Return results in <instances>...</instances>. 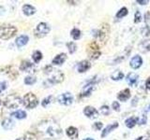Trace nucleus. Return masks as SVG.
<instances>
[{
	"mask_svg": "<svg viewBox=\"0 0 150 140\" xmlns=\"http://www.w3.org/2000/svg\"><path fill=\"white\" fill-rule=\"evenodd\" d=\"M52 75L46 81L44 82L45 87H51L52 85L56 84V83H60L63 81L64 79V75L62 72L59 70H54L52 72Z\"/></svg>",
	"mask_w": 150,
	"mask_h": 140,
	"instance_id": "20e7f679",
	"label": "nucleus"
},
{
	"mask_svg": "<svg viewBox=\"0 0 150 140\" xmlns=\"http://www.w3.org/2000/svg\"><path fill=\"white\" fill-rule=\"evenodd\" d=\"M127 14V7H122V9H120L119 11H117V13H116V18H123V17H125L126 15Z\"/></svg>",
	"mask_w": 150,
	"mask_h": 140,
	"instance_id": "cd10ccee",
	"label": "nucleus"
},
{
	"mask_svg": "<svg viewBox=\"0 0 150 140\" xmlns=\"http://www.w3.org/2000/svg\"><path fill=\"white\" fill-rule=\"evenodd\" d=\"M90 67H91V64H90L88 61H82L78 64L77 66V69H78V72H80V73H84V72L87 71Z\"/></svg>",
	"mask_w": 150,
	"mask_h": 140,
	"instance_id": "ddd939ff",
	"label": "nucleus"
},
{
	"mask_svg": "<svg viewBox=\"0 0 150 140\" xmlns=\"http://www.w3.org/2000/svg\"><path fill=\"white\" fill-rule=\"evenodd\" d=\"M130 97V91L129 89L122 90L121 92H119V93L117 94L118 100L119 101H122V102L127 101Z\"/></svg>",
	"mask_w": 150,
	"mask_h": 140,
	"instance_id": "4468645a",
	"label": "nucleus"
},
{
	"mask_svg": "<svg viewBox=\"0 0 150 140\" xmlns=\"http://www.w3.org/2000/svg\"><path fill=\"white\" fill-rule=\"evenodd\" d=\"M32 59L35 63H39L41 59H42V53L40 51H36L32 55Z\"/></svg>",
	"mask_w": 150,
	"mask_h": 140,
	"instance_id": "a878e982",
	"label": "nucleus"
},
{
	"mask_svg": "<svg viewBox=\"0 0 150 140\" xmlns=\"http://www.w3.org/2000/svg\"><path fill=\"white\" fill-rule=\"evenodd\" d=\"M52 95L48 96V97H46V98H44L43 101H42V103H41V105H42V107H43V108H46L47 106L51 103V100H52Z\"/></svg>",
	"mask_w": 150,
	"mask_h": 140,
	"instance_id": "2f4dec72",
	"label": "nucleus"
},
{
	"mask_svg": "<svg viewBox=\"0 0 150 140\" xmlns=\"http://www.w3.org/2000/svg\"><path fill=\"white\" fill-rule=\"evenodd\" d=\"M145 88L147 90H150V77L146 79V81H145Z\"/></svg>",
	"mask_w": 150,
	"mask_h": 140,
	"instance_id": "a19ab883",
	"label": "nucleus"
},
{
	"mask_svg": "<svg viewBox=\"0 0 150 140\" xmlns=\"http://www.w3.org/2000/svg\"><path fill=\"white\" fill-rule=\"evenodd\" d=\"M97 37H99V39L101 44H106L109 39V37H110V26H109V24H102L100 30L97 33Z\"/></svg>",
	"mask_w": 150,
	"mask_h": 140,
	"instance_id": "39448f33",
	"label": "nucleus"
},
{
	"mask_svg": "<svg viewBox=\"0 0 150 140\" xmlns=\"http://www.w3.org/2000/svg\"><path fill=\"white\" fill-rule=\"evenodd\" d=\"M22 100L20 96H18L17 94H10V95L7 96V98L4 101V106L7 108L12 109V108H17L19 106L21 105Z\"/></svg>",
	"mask_w": 150,
	"mask_h": 140,
	"instance_id": "7ed1b4c3",
	"label": "nucleus"
},
{
	"mask_svg": "<svg viewBox=\"0 0 150 140\" xmlns=\"http://www.w3.org/2000/svg\"><path fill=\"white\" fill-rule=\"evenodd\" d=\"M38 104H39V101H38V98L34 93H26L24 97V105L25 108H36Z\"/></svg>",
	"mask_w": 150,
	"mask_h": 140,
	"instance_id": "423d86ee",
	"label": "nucleus"
},
{
	"mask_svg": "<svg viewBox=\"0 0 150 140\" xmlns=\"http://www.w3.org/2000/svg\"><path fill=\"white\" fill-rule=\"evenodd\" d=\"M139 48L142 52H146L150 51V40H144L139 45Z\"/></svg>",
	"mask_w": 150,
	"mask_h": 140,
	"instance_id": "4be33fe9",
	"label": "nucleus"
},
{
	"mask_svg": "<svg viewBox=\"0 0 150 140\" xmlns=\"http://www.w3.org/2000/svg\"><path fill=\"white\" fill-rule=\"evenodd\" d=\"M145 122H146V116H145V115H142V119H139V124H145Z\"/></svg>",
	"mask_w": 150,
	"mask_h": 140,
	"instance_id": "ea45409f",
	"label": "nucleus"
},
{
	"mask_svg": "<svg viewBox=\"0 0 150 140\" xmlns=\"http://www.w3.org/2000/svg\"><path fill=\"white\" fill-rule=\"evenodd\" d=\"M125 123L127 128H133L135 126V124L137 123V119L134 118V117H130V118L126 120Z\"/></svg>",
	"mask_w": 150,
	"mask_h": 140,
	"instance_id": "b1692460",
	"label": "nucleus"
},
{
	"mask_svg": "<svg viewBox=\"0 0 150 140\" xmlns=\"http://www.w3.org/2000/svg\"><path fill=\"white\" fill-rule=\"evenodd\" d=\"M84 140H94V139H92V138L88 137V138H85V139H84Z\"/></svg>",
	"mask_w": 150,
	"mask_h": 140,
	"instance_id": "c03bdc74",
	"label": "nucleus"
},
{
	"mask_svg": "<svg viewBox=\"0 0 150 140\" xmlns=\"http://www.w3.org/2000/svg\"><path fill=\"white\" fill-rule=\"evenodd\" d=\"M145 22L146 24H150V11H147V12L145 14Z\"/></svg>",
	"mask_w": 150,
	"mask_h": 140,
	"instance_id": "e433bc0d",
	"label": "nucleus"
},
{
	"mask_svg": "<svg viewBox=\"0 0 150 140\" xmlns=\"http://www.w3.org/2000/svg\"><path fill=\"white\" fill-rule=\"evenodd\" d=\"M22 11L26 16H31L36 12V9L31 5H25L22 7Z\"/></svg>",
	"mask_w": 150,
	"mask_h": 140,
	"instance_id": "6ab92c4d",
	"label": "nucleus"
},
{
	"mask_svg": "<svg viewBox=\"0 0 150 140\" xmlns=\"http://www.w3.org/2000/svg\"><path fill=\"white\" fill-rule=\"evenodd\" d=\"M138 78H139V76L135 73H130L127 76V81L130 86H133L136 84V82L138 81Z\"/></svg>",
	"mask_w": 150,
	"mask_h": 140,
	"instance_id": "f3484780",
	"label": "nucleus"
},
{
	"mask_svg": "<svg viewBox=\"0 0 150 140\" xmlns=\"http://www.w3.org/2000/svg\"><path fill=\"white\" fill-rule=\"evenodd\" d=\"M142 34L144 37H150V28L149 26H145V27H144L142 29Z\"/></svg>",
	"mask_w": 150,
	"mask_h": 140,
	"instance_id": "f704fd0d",
	"label": "nucleus"
},
{
	"mask_svg": "<svg viewBox=\"0 0 150 140\" xmlns=\"http://www.w3.org/2000/svg\"><path fill=\"white\" fill-rule=\"evenodd\" d=\"M25 140H38L37 137L34 134L32 133H26L25 134Z\"/></svg>",
	"mask_w": 150,
	"mask_h": 140,
	"instance_id": "72a5a7b5",
	"label": "nucleus"
},
{
	"mask_svg": "<svg viewBox=\"0 0 150 140\" xmlns=\"http://www.w3.org/2000/svg\"><path fill=\"white\" fill-rule=\"evenodd\" d=\"M2 127L5 130H11L14 127V122L11 119L7 118L2 122Z\"/></svg>",
	"mask_w": 150,
	"mask_h": 140,
	"instance_id": "a211bd4d",
	"label": "nucleus"
},
{
	"mask_svg": "<svg viewBox=\"0 0 150 140\" xmlns=\"http://www.w3.org/2000/svg\"><path fill=\"white\" fill-rule=\"evenodd\" d=\"M67 59V55L66 53H60L58 55H56L55 57L52 60V65H55V66H60L66 61Z\"/></svg>",
	"mask_w": 150,
	"mask_h": 140,
	"instance_id": "2eb2a0df",
	"label": "nucleus"
},
{
	"mask_svg": "<svg viewBox=\"0 0 150 140\" xmlns=\"http://www.w3.org/2000/svg\"><path fill=\"white\" fill-rule=\"evenodd\" d=\"M36 82V78L35 77H32V76H28L25 78V83L27 85H32L34 83Z\"/></svg>",
	"mask_w": 150,
	"mask_h": 140,
	"instance_id": "c756f323",
	"label": "nucleus"
},
{
	"mask_svg": "<svg viewBox=\"0 0 150 140\" xmlns=\"http://www.w3.org/2000/svg\"><path fill=\"white\" fill-rule=\"evenodd\" d=\"M136 140H148V137H138Z\"/></svg>",
	"mask_w": 150,
	"mask_h": 140,
	"instance_id": "37998d69",
	"label": "nucleus"
},
{
	"mask_svg": "<svg viewBox=\"0 0 150 140\" xmlns=\"http://www.w3.org/2000/svg\"><path fill=\"white\" fill-rule=\"evenodd\" d=\"M0 105H1V100H0Z\"/></svg>",
	"mask_w": 150,
	"mask_h": 140,
	"instance_id": "49530a36",
	"label": "nucleus"
},
{
	"mask_svg": "<svg viewBox=\"0 0 150 140\" xmlns=\"http://www.w3.org/2000/svg\"><path fill=\"white\" fill-rule=\"evenodd\" d=\"M67 135L68 137H70V138H76L78 137V130L75 127L70 126L67 129Z\"/></svg>",
	"mask_w": 150,
	"mask_h": 140,
	"instance_id": "412c9836",
	"label": "nucleus"
},
{
	"mask_svg": "<svg viewBox=\"0 0 150 140\" xmlns=\"http://www.w3.org/2000/svg\"><path fill=\"white\" fill-rule=\"evenodd\" d=\"M67 47L68 49H69V51H70V53H74L75 51H76L77 50V46H76V44H75L74 42H69V43H67Z\"/></svg>",
	"mask_w": 150,
	"mask_h": 140,
	"instance_id": "c85d7f7f",
	"label": "nucleus"
},
{
	"mask_svg": "<svg viewBox=\"0 0 150 140\" xmlns=\"http://www.w3.org/2000/svg\"><path fill=\"white\" fill-rule=\"evenodd\" d=\"M28 42V37L27 36H20L18 37V39H16V45L18 47H22L25 46V45Z\"/></svg>",
	"mask_w": 150,
	"mask_h": 140,
	"instance_id": "aec40b11",
	"label": "nucleus"
},
{
	"mask_svg": "<svg viewBox=\"0 0 150 140\" xmlns=\"http://www.w3.org/2000/svg\"><path fill=\"white\" fill-rule=\"evenodd\" d=\"M112 108H114V110H115V111H119V110H120V105H119V103H117L116 101H115L114 103H112Z\"/></svg>",
	"mask_w": 150,
	"mask_h": 140,
	"instance_id": "c9c22d12",
	"label": "nucleus"
},
{
	"mask_svg": "<svg viewBox=\"0 0 150 140\" xmlns=\"http://www.w3.org/2000/svg\"><path fill=\"white\" fill-rule=\"evenodd\" d=\"M70 35H71V37H72L73 39L77 40V39H79L81 37V31L79 29H77V28H74V29L71 30Z\"/></svg>",
	"mask_w": 150,
	"mask_h": 140,
	"instance_id": "bb28decb",
	"label": "nucleus"
},
{
	"mask_svg": "<svg viewBox=\"0 0 150 140\" xmlns=\"http://www.w3.org/2000/svg\"><path fill=\"white\" fill-rule=\"evenodd\" d=\"M100 112L104 116H108L110 114V108H109V107H107V106H102V107L100 108Z\"/></svg>",
	"mask_w": 150,
	"mask_h": 140,
	"instance_id": "7c9ffc66",
	"label": "nucleus"
},
{
	"mask_svg": "<svg viewBox=\"0 0 150 140\" xmlns=\"http://www.w3.org/2000/svg\"><path fill=\"white\" fill-rule=\"evenodd\" d=\"M102 125H103L102 122H96L94 124V128H95L96 130H100L101 128H102Z\"/></svg>",
	"mask_w": 150,
	"mask_h": 140,
	"instance_id": "58836bf2",
	"label": "nucleus"
},
{
	"mask_svg": "<svg viewBox=\"0 0 150 140\" xmlns=\"http://www.w3.org/2000/svg\"><path fill=\"white\" fill-rule=\"evenodd\" d=\"M141 20H142L141 12L139 10H136V12H135V15H134V22L135 24H139V22H141Z\"/></svg>",
	"mask_w": 150,
	"mask_h": 140,
	"instance_id": "473e14b6",
	"label": "nucleus"
},
{
	"mask_svg": "<svg viewBox=\"0 0 150 140\" xmlns=\"http://www.w3.org/2000/svg\"><path fill=\"white\" fill-rule=\"evenodd\" d=\"M11 116H13L14 118H16L18 120H22V119H25L26 117V113L24 110H17V111L13 112L12 114H11Z\"/></svg>",
	"mask_w": 150,
	"mask_h": 140,
	"instance_id": "393cba45",
	"label": "nucleus"
},
{
	"mask_svg": "<svg viewBox=\"0 0 150 140\" xmlns=\"http://www.w3.org/2000/svg\"><path fill=\"white\" fill-rule=\"evenodd\" d=\"M142 59L141 56L135 55L134 57H132V59L130 60V67H132L133 69H138L139 67L142 66Z\"/></svg>",
	"mask_w": 150,
	"mask_h": 140,
	"instance_id": "9b49d317",
	"label": "nucleus"
},
{
	"mask_svg": "<svg viewBox=\"0 0 150 140\" xmlns=\"http://www.w3.org/2000/svg\"><path fill=\"white\" fill-rule=\"evenodd\" d=\"M20 69L24 72H34L35 67H34V65L32 63L28 61H22L20 66Z\"/></svg>",
	"mask_w": 150,
	"mask_h": 140,
	"instance_id": "f8f14e48",
	"label": "nucleus"
},
{
	"mask_svg": "<svg viewBox=\"0 0 150 140\" xmlns=\"http://www.w3.org/2000/svg\"><path fill=\"white\" fill-rule=\"evenodd\" d=\"M148 0H145V1H142V0H137V3L141 4V5H145V4H148Z\"/></svg>",
	"mask_w": 150,
	"mask_h": 140,
	"instance_id": "79ce46f5",
	"label": "nucleus"
},
{
	"mask_svg": "<svg viewBox=\"0 0 150 140\" xmlns=\"http://www.w3.org/2000/svg\"><path fill=\"white\" fill-rule=\"evenodd\" d=\"M17 33V28L13 25H2L0 26V39H10Z\"/></svg>",
	"mask_w": 150,
	"mask_h": 140,
	"instance_id": "f03ea898",
	"label": "nucleus"
},
{
	"mask_svg": "<svg viewBox=\"0 0 150 140\" xmlns=\"http://www.w3.org/2000/svg\"><path fill=\"white\" fill-rule=\"evenodd\" d=\"M88 52H89V56L90 58L95 60L97 59L100 56V51H99V46L96 42H92L89 44L88 46Z\"/></svg>",
	"mask_w": 150,
	"mask_h": 140,
	"instance_id": "0eeeda50",
	"label": "nucleus"
},
{
	"mask_svg": "<svg viewBox=\"0 0 150 140\" xmlns=\"http://www.w3.org/2000/svg\"><path fill=\"white\" fill-rule=\"evenodd\" d=\"M37 131L44 139H58L62 137V130L55 120H44L37 125Z\"/></svg>",
	"mask_w": 150,
	"mask_h": 140,
	"instance_id": "f257e3e1",
	"label": "nucleus"
},
{
	"mask_svg": "<svg viewBox=\"0 0 150 140\" xmlns=\"http://www.w3.org/2000/svg\"><path fill=\"white\" fill-rule=\"evenodd\" d=\"M49 32H50V27L45 22H40V24L37 25L36 34L38 37H43L45 35H47Z\"/></svg>",
	"mask_w": 150,
	"mask_h": 140,
	"instance_id": "1a4fd4ad",
	"label": "nucleus"
},
{
	"mask_svg": "<svg viewBox=\"0 0 150 140\" xmlns=\"http://www.w3.org/2000/svg\"><path fill=\"white\" fill-rule=\"evenodd\" d=\"M124 78V74L120 70H115V72H112L111 75V78L112 80H120Z\"/></svg>",
	"mask_w": 150,
	"mask_h": 140,
	"instance_id": "5701e85b",
	"label": "nucleus"
},
{
	"mask_svg": "<svg viewBox=\"0 0 150 140\" xmlns=\"http://www.w3.org/2000/svg\"><path fill=\"white\" fill-rule=\"evenodd\" d=\"M117 127H118L117 122H114L112 124H109V125L102 131V133H101V137H105L109 133H111L112 130H115V128H117Z\"/></svg>",
	"mask_w": 150,
	"mask_h": 140,
	"instance_id": "dca6fc26",
	"label": "nucleus"
},
{
	"mask_svg": "<svg viewBox=\"0 0 150 140\" xmlns=\"http://www.w3.org/2000/svg\"><path fill=\"white\" fill-rule=\"evenodd\" d=\"M6 88H7V82L6 81L0 82V93H2L3 91H5Z\"/></svg>",
	"mask_w": 150,
	"mask_h": 140,
	"instance_id": "4c0bfd02",
	"label": "nucleus"
},
{
	"mask_svg": "<svg viewBox=\"0 0 150 140\" xmlns=\"http://www.w3.org/2000/svg\"><path fill=\"white\" fill-rule=\"evenodd\" d=\"M84 113L86 117H88L90 119H95L99 116V113L93 107H85L84 109Z\"/></svg>",
	"mask_w": 150,
	"mask_h": 140,
	"instance_id": "9d476101",
	"label": "nucleus"
},
{
	"mask_svg": "<svg viewBox=\"0 0 150 140\" xmlns=\"http://www.w3.org/2000/svg\"><path fill=\"white\" fill-rule=\"evenodd\" d=\"M57 101L59 104L65 105V106H70L73 102V96L71 95L70 93H65L60 94L57 98Z\"/></svg>",
	"mask_w": 150,
	"mask_h": 140,
	"instance_id": "6e6552de",
	"label": "nucleus"
},
{
	"mask_svg": "<svg viewBox=\"0 0 150 140\" xmlns=\"http://www.w3.org/2000/svg\"><path fill=\"white\" fill-rule=\"evenodd\" d=\"M16 140H25V139H22V138H18V139H16Z\"/></svg>",
	"mask_w": 150,
	"mask_h": 140,
	"instance_id": "a18cd8bd",
	"label": "nucleus"
}]
</instances>
